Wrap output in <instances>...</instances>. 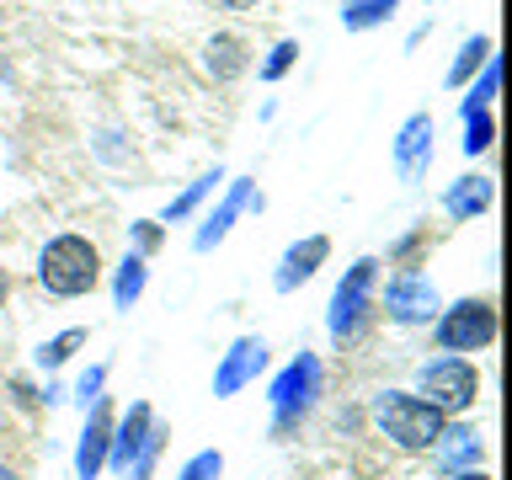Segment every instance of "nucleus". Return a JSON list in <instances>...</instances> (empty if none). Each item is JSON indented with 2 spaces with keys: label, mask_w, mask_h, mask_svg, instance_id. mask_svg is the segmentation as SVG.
<instances>
[{
  "label": "nucleus",
  "mask_w": 512,
  "mask_h": 480,
  "mask_svg": "<svg viewBox=\"0 0 512 480\" xmlns=\"http://www.w3.org/2000/svg\"><path fill=\"white\" fill-rule=\"evenodd\" d=\"M427 454L438 459V470H443V475L475 470V459H480V432H475V427H454V422H443L438 443H432Z\"/></svg>",
  "instance_id": "15"
},
{
  "label": "nucleus",
  "mask_w": 512,
  "mask_h": 480,
  "mask_svg": "<svg viewBox=\"0 0 512 480\" xmlns=\"http://www.w3.org/2000/svg\"><path fill=\"white\" fill-rule=\"evenodd\" d=\"M150 427H155V411L144 406V400H134V406H128V416L123 422H112V443H107V464L112 470H128V464H134V454L144 448V438H150Z\"/></svg>",
  "instance_id": "12"
},
{
  "label": "nucleus",
  "mask_w": 512,
  "mask_h": 480,
  "mask_svg": "<svg viewBox=\"0 0 512 480\" xmlns=\"http://www.w3.org/2000/svg\"><path fill=\"white\" fill-rule=\"evenodd\" d=\"M464 155H486L491 144H496V118L491 112H470V118H464Z\"/></svg>",
  "instance_id": "24"
},
{
  "label": "nucleus",
  "mask_w": 512,
  "mask_h": 480,
  "mask_svg": "<svg viewBox=\"0 0 512 480\" xmlns=\"http://www.w3.org/2000/svg\"><path fill=\"white\" fill-rule=\"evenodd\" d=\"M496 80H502V64H486V70H480V80L470 86V96H464L459 102V118H470V112H491V102H496Z\"/></svg>",
  "instance_id": "22"
},
{
  "label": "nucleus",
  "mask_w": 512,
  "mask_h": 480,
  "mask_svg": "<svg viewBox=\"0 0 512 480\" xmlns=\"http://www.w3.org/2000/svg\"><path fill=\"white\" fill-rule=\"evenodd\" d=\"M219 6H224V11H251L256 0H219Z\"/></svg>",
  "instance_id": "30"
},
{
  "label": "nucleus",
  "mask_w": 512,
  "mask_h": 480,
  "mask_svg": "<svg viewBox=\"0 0 512 480\" xmlns=\"http://www.w3.org/2000/svg\"><path fill=\"white\" fill-rule=\"evenodd\" d=\"M0 480H16V475H11V470H0Z\"/></svg>",
  "instance_id": "32"
},
{
  "label": "nucleus",
  "mask_w": 512,
  "mask_h": 480,
  "mask_svg": "<svg viewBox=\"0 0 512 480\" xmlns=\"http://www.w3.org/2000/svg\"><path fill=\"white\" fill-rule=\"evenodd\" d=\"M144 278H150V272H144V256H123L118 272H112V304L128 310V304L144 294Z\"/></svg>",
  "instance_id": "19"
},
{
  "label": "nucleus",
  "mask_w": 512,
  "mask_h": 480,
  "mask_svg": "<svg viewBox=\"0 0 512 480\" xmlns=\"http://www.w3.org/2000/svg\"><path fill=\"white\" fill-rule=\"evenodd\" d=\"M443 422H448V416H443V411H432L422 395L384 390V395L374 400V427L400 448V454H427V448L438 443Z\"/></svg>",
  "instance_id": "2"
},
{
  "label": "nucleus",
  "mask_w": 512,
  "mask_h": 480,
  "mask_svg": "<svg viewBox=\"0 0 512 480\" xmlns=\"http://www.w3.org/2000/svg\"><path fill=\"white\" fill-rule=\"evenodd\" d=\"M112 400H91V416H86V432H80V443H75V475L80 480H96L107 470V443H112Z\"/></svg>",
  "instance_id": "8"
},
{
  "label": "nucleus",
  "mask_w": 512,
  "mask_h": 480,
  "mask_svg": "<svg viewBox=\"0 0 512 480\" xmlns=\"http://www.w3.org/2000/svg\"><path fill=\"white\" fill-rule=\"evenodd\" d=\"M416 390H422V400H427L432 411L459 416V411H470V406H475L480 374H475V363H470V358H454V352H443V358H432L422 374H416Z\"/></svg>",
  "instance_id": "4"
},
{
  "label": "nucleus",
  "mask_w": 512,
  "mask_h": 480,
  "mask_svg": "<svg viewBox=\"0 0 512 480\" xmlns=\"http://www.w3.org/2000/svg\"><path fill=\"white\" fill-rule=\"evenodd\" d=\"M262 368H267V342H262V336H240V342L224 352V363H219V374H214V395L230 400L235 390H246Z\"/></svg>",
  "instance_id": "9"
},
{
  "label": "nucleus",
  "mask_w": 512,
  "mask_h": 480,
  "mask_svg": "<svg viewBox=\"0 0 512 480\" xmlns=\"http://www.w3.org/2000/svg\"><path fill=\"white\" fill-rule=\"evenodd\" d=\"M251 64V48L246 38H235V32H214V43H208V75L214 80H240Z\"/></svg>",
  "instance_id": "16"
},
{
  "label": "nucleus",
  "mask_w": 512,
  "mask_h": 480,
  "mask_svg": "<svg viewBox=\"0 0 512 480\" xmlns=\"http://www.w3.org/2000/svg\"><path fill=\"white\" fill-rule=\"evenodd\" d=\"M432 336H438V347L454 352V358H464V352H486L496 342V304L491 299L448 304V310H438V320H432Z\"/></svg>",
  "instance_id": "5"
},
{
  "label": "nucleus",
  "mask_w": 512,
  "mask_h": 480,
  "mask_svg": "<svg viewBox=\"0 0 512 480\" xmlns=\"http://www.w3.org/2000/svg\"><path fill=\"white\" fill-rule=\"evenodd\" d=\"M315 395H320V358L315 352H299L294 363L283 368L278 379H272V390H267V400H272V432H288L299 422L304 411L315 406Z\"/></svg>",
  "instance_id": "6"
},
{
  "label": "nucleus",
  "mask_w": 512,
  "mask_h": 480,
  "mask_svg": "<svg viewBox=\"0 0 512 480\" xmlns=\"http://www.w3.org/2000/svg\"><path fill=\"white\" fill-rule=\"evenodd\" d=\"M491 203H496V182H491V176H459V182L443 192V214L454 219V224L480 219Z\"/></svg>",
  "instance_id": "14"
},
{
  "label": "nucleus",
  "mask_w": 512,
  "mask_h": 480,
  "mask_svg": "<svg viewBox=\"0 0 512 480\" xmlns=\"http://www.w3.org/2000/svg\"><path fill=\"white\" fill-rule=\"evenodd\" d=\"M166 438H171V432L155 422V427H150V438H144V448L134 454V464L123 470V480H150V475H155V459H160V448H166Z\"/></svg>",
  "instance_id": "23"
},
{
  "label": "nucleus",
  "mask_w": 512,
  "mask_h": 480,
  "mask_svg": "<svg viewBox=\"0 0 512 480\" xmlns=\"http://www.w3.org/2000/svg\"><path fill=\"white\" fill-rule=\"evenodd\" d=\"M219 182H224V171H219V166H214V171H203L198 182H187V192H182V198H171V203H166V224H176V219H187L192 208H198V203L208 198V192L219 187Z\"/></svg>",
  "instance_id": "21"
},
{
  "label": "nucleus",
  "mask_w": 512,
  "mask_h": 480,
  "mask_svg": "<svg viewBox=\"0 0 512 480\" xmlns=\"http://www.w3.org/2000/svg\"><path fill=\"white\" fill-rule=\"evenodd\" d=\"M6 299H11V272L0 267V310H6Z\"/></svg>",
  "instance_id": "29"
},
{
  "label": "nucleus",
  "mask_w": 512,
  "mask_h": 480,
  "mask_svg": "<svg viewBox=\"0 0 512 480\" xmlns=\"http://www.w3.org/2000/svg\"><path fill=\"white\" fill-rule=\"evenodd\" d=\"M294 59H299V43H294V38H283V43L262 59V80H283L288 70H294Z\"/></svg>",
  "instance_id": "26"
},
{
  "label": "nucleus",
  "mask_w": 512,
  "mask_h": 480,
  "mask_svg": "<svg viewBox=\"0 0 512 480\" xmlns=\"http://www.w3.org/2000/svg\"><path fill=\"white\" fill-rule=\"evenodd\" d=\"M38 283L54 299H80L102 283V251L86 235H54L38 251Z\"/></svg>",
  "instance_id": "1"
},
{
  "label": "nucleus",
  "mask_w": 512,
  "mask_h": 480,
  "mask_svg": "<svg viewBox=\"0 0 512 480\" xmlns=\"http://www.w3.org/2000/svg\"><path fill=\"white\" fill-rule=\"evenodd\" d=\"M160 240H166V235H160V219H139V224H134V246H139V256H150Z\"/></svg>",
  "instance_id": "28"
},
{
  "label": "nucleus",
  "mask_w": 512,
  "mask_h": 480,
  "mask_svg": "<svg viewBox=\"0 0 512 480\" xmlns=\"http://www.w3.org/2000/svg\"><path fill=\"white\" fill-rule=\"evenodd\" d=\"M443 310V299H438V288H432L422 272H411V267H400L390 283H384V315L395 320V326H432Z\"/></svg>",
  "instance_id": "7"
},
{
  "label": "nucleus",
  "mask_w": 512,
  "mask_h": 480,
  "mask_svg": "<svg viewBox=\"0 0 512 480\" xmlns=\"http://www.w3.org/2000/svg\"><path fill=\"white\" fill-rule=\"evenodd\" d=\"M326 256H331V240H326V235H304V240H294V246L283 251L278 272H272L278 294H294V288H304L320 267H326Z\"/></svg>",
  "instance_id": "10"
},
{
  "label": "nucleus",
  "mask_w": 512,
  "mask_h": 480,
  "mask_svg": "<svg viewBox=\"0 0 512 480\" xmlns=\"http://www.w3.org/2000/svg\"><path fill=\"white\" fill-rule=\"evenodd\" d=\"M448 480H491L486 470H459V475H448Z\"/></svg>",
  "instance_id": "31"
},
{
  "label": "nucleus",
  "mask_w": 512,
  "mask_h": 480,
  "mask_svg": "<svg viewBox=\"0 0 512 480\" xmlns=\"http://www.w3.org/2000/svg\"><path fill=\"white\" fill-rule=\"evenodd\" d=\"M102 384H107V368L96 363V368H86V374H80V384H75V400L80 406H91V400H102Z\"/></svg>",
  "instance_id": "27"
},
{
  "label": "nucleus",
  "mask_w": 512,
  "mask_h": 480,
  "mask_svg": "<svg viewBox=\"0 0 512 480\" xmlns=\"http://www.w3.org/2000/svg\"><path fill=\"white\" fill-rule=\"evenodd\" d=\"M219 470H224V454H219V448H203V454H192L182 464V475H176V480H219Z\"/></svg>",
  "instance_id": "25"
},
{
  "label": "nucleus",
  "mask_w": 512,
  "mask_h": 480,
  "mask_svg": "<svg viewBox=\"0 0 512 480\" xmlns=\"http://www.w3.org/2000/svg\"><path fill=\"white\" fill-rule=\"evenodd\" d=\"M251 198H256V192H251V182H246V176H235V182H230V192H224V203H219V208H214V214H208L203 224H198V235H192V246H198V251H214L219 240L230 235V224L240 219V208H246Z\"/></svg>",
  "instance_id": "13"
},
{
  "label": "nucleus",
  "mask_w": 512,
  "mask_h": 480,
  "mask_svg": "<svg viewBox=\"0 0 512 480\" xmlns=\"http://www.w3.org/2000/svg\"><path fill=\"white\" fill-rule=\"evenodd\" d=\"M491 59H496V43L486 38V32H475V38L459 48V59L448 64V86H454V91H464V86H470V75H480Z\"/></svg>",
  "instance_id": "17"
},
{
  "label": "nucleus",
  "mask_w": 512,
  "mask_h": 480,
  "mask_svg": "<svg viewBox=\"0 0 512 480\" xmlns=\"http://www.w3.org/2000/svg\"><path fill=\"white\" fill-rule=\"evenodd\" d=\"M374 278H379V262L374 256H358V262L347 267V278L336 283L331 310H326V331L336 342H352V336L368 326V315H374Z\"/></svg>",
  "instance_id": "3"
},
{
  "label": "nucleus",
  "mask_w": 512,
  "mask_h": 480,
  "mask_svg": "<svg viewBox=\"0 0 512 480\" xmlns=\"http://www.w3.org/2000/svg\"><path fill=\"white\" fill-rule=\"evenodd\" d=\"M80 347H86V326H70V331L48 336V342L38 347V368H64Z\"/></svg>",
  "instance_id": "20"
},
{
  "label": "nucleus",
  "mask_w": 512,
  "mask_h": 480,
  "mask_svg": "<svg viewBox=\"0 0 512 480\" xmlns=\"http://www.w3.org/2000/svg\"><path fill=\"white\" fill-rule=\"evenodd\" d=\"M427 166H432V112H411L395 134V171L416 182Z\"/></svg>",
  "instance_id": "11"
},
{
  "label": "nucleus",
  "mask_w": 512,
  "mask_h": 480,
  "mask_svg": "<svg viewBox=\"0 0 512 480\" xmlns=\"http://www.w3.org/2000/svg\"><path fill=\"white\" fill-rule=\"evenodd\" d=\"M400 0H342V27L347 32H368V27H384L395 16Z\"/></svg>",
  "instance_id": "18"
}]
</instances>
